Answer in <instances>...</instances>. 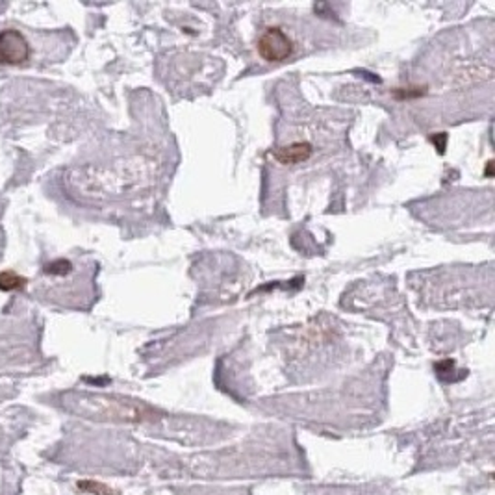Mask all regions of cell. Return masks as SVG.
I'll return each instance as SVG.
<instances>
[{"mask_svg": "<svg viewBox=\"0 0 495 495\" xmlns=\"http://www.w3.org/2000/svg\"><path fill=\"white\" fill-rule=\"evenodd\" d=\"M310 156H312V145L307 142L291 143V145L277 148V151L273 153V158L277 159L278 164L284 165L302 164V162H307Z\"/></svg>", "mask_w": 495, "mask_h": 495, "instance_id": "4", "label": "cell"}, {"mask_svg": "<svg viewBox=\"0 0 495 495\" xmlns=\"http://www.w3.org/2000/svg\"><path fill=\"white\" fill-rule=\"evenodd\" d=\"M26 286V278L13 271L0 273V291H19Z\"/></svg>", "mask_w": 495, "mask_h": 495, "instance_id": "5", "label": "cell"}, {"mask_svg": "<svg viewBox=\"0 0 495 495\" xmlns=\"http://www.w3.org/2000/svg\"><path fill=\"white\" fill-rule=\"evenodd\" d=\"M64 408L69 412L95 419V421H121V423H137L154 418V410L143 402L113 397V395H88L67 394L61 397Z\"/></svg>", "mask_w": 495, "mask_h": 495, "instance_id": "1", "label": "cell"}, {"mask_svg": "<svg viewBox=\"0 0 495 495\" xmlns=\"http://www.w3.org/2000/svg\"><path fill=\"white\" fill-rule=\"evenodd\" d=\"M258 54L266 61L271 64H278L288 59L293 54V41L291 37L278 26L273 28H266L262 32V36L258 37Z\"/></svg>", "mask_w": 495, "mask_h": 495, "instance_id": "2", "label": "cell"}, {"mask_svg": "<svg viewBox=\"0 0 495 495\" xmlns=\"http://www.w3.org/2000/svg\"><path fill=\"white\" fill-rule=\"evenodd\" d=\"M78 489L80 492H84V494H91V495H119L115 489H112L110 486H106V484H102L99 483V481H89V478H86V481H80V483L77 484Z\"/></svg>", "mask_w": 495, "mask_h": 495, "instance_id": "6", "label": "cell"}, {"mask_svg": "<svg viewBox=\"0 0 495 495\" xmlns=\"http://www.w3.org/2000/svg\"><path fill=\"white\" fill-rule=\"evenodd\" d=\"M30 58V43L19 30L0 32V64L19 65Z\"/></svg>", "mask_w": 495, "mask_h": 495, "instance_id": "3", "label": "cell"}]
</instances>
